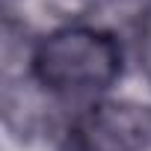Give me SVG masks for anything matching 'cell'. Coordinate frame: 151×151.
<instances>
[{
  "instance_id": "cell-1",
  "label": "cell",
  "mask_w": 151,
  "mask_h": 151,
  "mask_svg": "<svg viewBox=\"0 0 151 151\" xmlns=\"http://www.w3.org/2000/svg\"><path fill=\"white\" fill-rule=\"evenodd\" d=\"M122 71L119 42L92 27H68L47 36L33 53L36 80L62 95H92L107 89Z\"/></svg>"
},
{
  "instance_id": "cell-2",
  "label": "cell",
  "mask_w": 151,
  "mask_h": 151,
  "mask_svg": "<svg viewBox=\"0 0 151 151\" xmlns=\"http://www.w3.org/2000/svg\"><path fill=\"white\" fill-rule=\"evenodd\" d=\"M77 151H142L151 142V107L130 101L95 104L74 127Z\"/></svg>"
}]
</instances>
